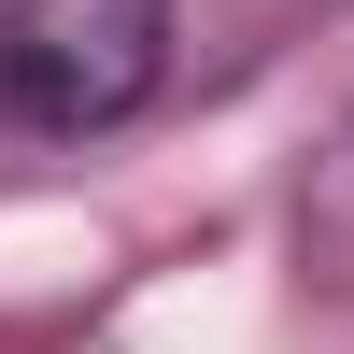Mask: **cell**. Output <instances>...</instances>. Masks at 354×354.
<instances>
[{
    "instance_id": "cell-1",
    "label": "cell",
    "mask_w": 354,
    "mask_h": 354,
    "mask_svg": "<svg viewBox=\"0 0 354 354\" xmlns=\"http://www.w3.org/2000/svg\"><path fill=\"white\" fill-rule=\"evenodd\" d=\"M170 57V0H0V128H113Z\"/></svg>"
}]
</instances>
